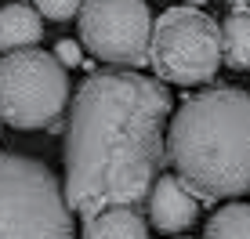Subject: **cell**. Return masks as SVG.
<instances>
[{
  "label": "cell",
  "mask_w": 250,
  "mask_h": 239,
  "mask_svg": "<svg viewBox=\"0 0 250 239\" xmlns=\"http://www.w3.org/2000/svg\"><path fill=\"white\" fill-rule=\"evenodd\" d=\"M40 37H44V19H40L37 4L0 7V51H7V55L29 51Z\"/></svg>",
  "instance_id": "8"
},
{
  "label": "cell",
  "mask_w": 250,
  "mask_h": 239,
  "mask_svg": "<svg viewBox=\"0 0 250 239\" xmlns=\"http://www.w3.org/2000/svg\"><path fill=\"white\" fill-rule=\"evenodd\" d=\"M0 239H73V210L55 170L0 152Z\"/></svg>",
  "instance_id": "3"
},
{
  "label": "cell",
  "mask_w": 250,
  "mask_h": 239,
  "mask_svg": "<svg viewBox=\"0 0 250 239\" xmlns=\"http://www.w3.org/2000/svg\"><path fill=\"white\" fill-rule=\"evenodd\" d=\"M55 58L62 62V69H65V65H80L83 62V58H80V44H76V40H62V44L55 47Z\"/></svg>",
  "instance_id": "13"
},
{
  "label": "cell",
  "mask_w": 250,
  "mask_h": 239,
  "mask_svg": "<svg viewBox=\"0 0 250 239\" xmlns=\"http://www.w3.org/2000/svg\"><path fill=\"white\" fill-rule=\"evenodd\" d=\"M221 58L229 69H250V4H232L221 22Z\"/></svg>",
  "instance_id": "10"
},
{
  "label": "cell",
  "mask_w": 250,
  "mask_h": 239,
  "mask_svg": "<svg viewBox=\"0 0 250 239\" xmlns=\"http://www.w3.org/2000/svg\"><path fill=\"white\" fill-rule=\"evenodd\" d=\"M203 239H250V203H229L214 210Z\"/></svg>",
  "instance_id": "11"
},
{
  "label": "cell",
  "mask_w": 250,
  "mask_h": 239,
  "mask_svg": "<svg viewBox=\"0 0 250 239\" xmlns=\"http://www.w3.org/2000/svg\"><path fill=\"white\" fill-rule=\"evenodd\" d=\"M170 91L134 69L91 73L65 123V199L83 221L102 210L149 203L163 178Z\"/></svg>",
  "instance_id": "1"
},
{
  "label": "cell",
  "mask_w": 250,
  "mask_h": 239,
  "mask_svg": "<svg viewBox=\"0 0 250 239\" xmlns=\"http://www.w3.org/2000/svg\"><path fill=\"white\" fill-rule=\"evenodd\" d=\"M80 44L94 58L113 65H149L152 47V19L142 0H87L80 4Z\"/></svg>",
  "instance_id": "6"
},
{
  "label": "cell",
  "mask_w": 250,
  "mask_h": 239,
  "mask_svg": "<svg viewBox=\"0 0 250 239\" xmlns=\"http://www.w3.org/2000/svg\"><path fill=\"white\" fill-rule=\"evenodd\" d=\"M200 214V199L185 189L178 178L163 174L149 196V221L160 232H185Z\"/></svg>",
  "instance_id": "7"
},
{
  "label": "cell",
  "mask_w": 250,
  "mask_h": 239,
  "mask_svg": "<svg viewBox=\"0 0 250 239\" xmlns=\"http://www.w3.org/2000/svg\"><path fill=\"white\" fill-rule=\"evenodd\" d=\"M167 159L196 199L250 192V91L218 83L185 98L167 127Z\"/></svg>",
  "instance_id": "2"
},
{
  "label": "cell",
  "mask_w": 250,
  "mask_h": 239,
  "mask_svg": "<svg viewBox=\"0 0 250 239\" xmlns=\"http://www.w3.org/2000/svg\"><path fill=\"white\" fill-rule=\"evenodd\" d=\"M149 65L167 83H207L214 80L221 58V25L196 4H178L156 19L152 25Z\"/></svg>",
  "instance_id": "5"
},
{
  "label": "cell",
  "mask_w": 250,
  "mask_h": 239,
  "mask_svg": "<svg viewBox=\"0 0 250 239\" xmlns=\"http://www.w3.org/2000/svg\"><path fill=\"white\" fill-rule=\"evenodd\" d=\"M83 239H149V225L138 210L113 207L83 221Z\"/></svg>",
  "instance_id": "9"
},
{
  "label": "cell",
  "mask_w": 250,
  "mask_h": 239,
  "mask_svg": "<svg viewBox=\"0 0 250 239\" xmlns=\"http://www.w3.org/2000/svg\"><path fill=\"white\" fill-rule=\"evenodd\" d=\"M69 101V76L55 51H15L0 58V123L19 131L62 127Z\"/></svg>",
  "instance_id": "4"
},
{
  "label": "cell",
  "mask_w": 250,
  "mask_h": 239,
  "mask_svg": "<svg viewBox=\"0 0 250 239\" xmlns=\"http://www.w3.org/2000/svg\"><path fill=\"white\" fill-rule=\"evenodd\" d=\"M37 11H40V19H55V22L80 19V4L76 0H40Z\"/></svg>",
  "instance_id": "12"
}]
</instances>
